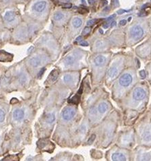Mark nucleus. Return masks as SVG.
<instances>
[{
	"mask_svg": "<svg viewBox=\"0 0 151 161\" xmlns=\"http://www.w3.org/2000/svg\"><path fill=\"white\" fill-rule=\"evenodd\" d=\"M76 114V110L72 107H67L62 112V118L63 119L68 121L70 120L73 118Z\"/></svg>",
	"mask_w": 151,
	"mask_h": 161,
	"instance_id": "nucleus-1",
	"label": "nucleus"
},
{
	"mask_svg": "<svg viewBox=\"0 0 151 161\" xmlns=\"http://www.w3.org/2000/svg\"><path fill=\"white\" fill-rule=\"evenodd\" d=\"M131 36L134 39H140L143 36L144 30L140 26H134V27L131 29Z\"/></svg>",
	"mask_w": 151,
	"mask_h": 161,
	"instance_id": "nucleus-2",
	"label": "nucleus"
},
{
	"mask_svg": "<svg viewBox=\"0 0 151 161\" xmlns=\"http://www.w3.org/2000/svg\"><path fill=\"white\" fill-rule=\"evenodd\" d=\"M132 80H133V78H132L131 75L129 73H125L121 77L119 82L121 86H127L132 82Z\"/></svg>",
	"mask_w": 151,
	"mask_h": 161,
	"instance_id": "nucleus-3",
	"label": "nucleus"
},
{
	"mask_svg": "<svg viewBox=\"0 0 151 161\" xmlns=\"http://www.w3.org/2000/svg\"><path fill=\"white\" fill-rule=\"evenodd\" d=\"M13 59V55L5 51H0V62H10Z\"/></svg>",
	"mask_w": 151,
	"mask_h": 161,
	"instance_id": "nucleus-4",
	"label": "nucleus"
},
{
	"mask_svg": "<svg viewBox=\"0 0 151 161\" xmlns=\"http://www.w3.org/2000/svg\"><path fill=\"white\" fill-rule=\"evenodd\" d=\"M145 97H146V92L142 88H138L134 90L133 97L135 99L140 101V100L143 99Z\"/></svg>",
	"mask_w": 151,
	"mask_h": 161,
	"instance_id": "nucleus-5",
	"label": "nucleus"
},
{
	"mask_svg": "<svg viewBox=\"0 0 151 161\" xmlns=\"http://www.w3.org/2000/svg\"><path fill=\"white\" fill-rule=\"evenodd\" d=\"M46 6H47V2L45 1H38L34 5V9L35 11L38 12H41L44 10Z\"/></svg>",
	"mask_w": 151,
	"mask_h": 161,
	"instance_id": "nucleus-6",
	"label": "nucleus"
},
{
	"mask_svg": "<svg viewBox=\"0 0 151 161\" xmlns=\"http://www.w3.org/2000/svg\"><path fill=\"white\" fill-rule=\"evenodd\" d=\"M16 15L15 13L12 11H8L5 13L4 16H3V18H4L5 21L7 22H12L13 21L14 19H15Z\"/></svg>",
	"mask_w": 151,
	"mask_h": 161,
	"instance_id": "nucleus-7",
	"label": "nucleus"
},
{
	"mask_svg": "<svg viewBox=\"0 0 151 161\" xmlns=\"http://www.w3.org/2000/svg\"><path fill=\"white\" fill-rule=\"evenodd\" d=\"M24 112L21 110H16L13 112V118L17 121L21 120L24 117Z\"/></svg>",
	"mask_w": 151,
	"mask_h": 161,
	"instance_id": "nucleus-8",
	"label": "nucleus"
},
{
	"mask_svg": "<svg viewBox=\"0 0 151 161\" xmlns=\"http://www.w3.org/2000/svg\"><path fill=\"white\" fill-rule=\"evenodd\" d=\"M112 159L115 161H123L126 160V157L121 153H115L112 154Z\"/></svg>",
	"mask_w": 151,
	"mask_h": 161,
	"instance_id": "nucleus-9",
	"label": "nucleus"
},
{
	"mask_svg": "<svg viewBox=\"0 0 151 161\" xmlns=\"http://www.w3.org/2000/svg\"><path fill=\"white\" fill-rule=\"evenodd\" d=\"M106 61V59L105 57L98 56L95 59V60H94V63H95V64L97 66H101L105 63Z\"/></svg>",
	"mask_w": 151,
	"mask_h": 161,
	"instance_id": "nucleus-10",
	"label": "nucleus"
},
{
	"mask_svg": "<svg viewBox=\"0 0 151 161\" xmlns=\"http://www.w3.org/2000/svg\"><path fill=\"white\" fill-rule=\"evenodd\" d=\"M40 145H39V147L41 149H43L44 148V150L45 151H49L48 150V149H51V146H53V144L52 143V142H50V141H48L46 142V141H40Z\"/></svg>",
	"mask_w": 151,
	"mask_h": 161,
	"instance_id": "nucleus-11",
	"label": "nucleus"
},
{
	"mask_svg": "<svg viewBox=\"0 0 151 161\" xmlns=\"http://www.w3.org/2000/svg\"><path fill=\"white\" fill-rule=\"evenodd\" d=\"M58 76H59V71L56 69L53 70V71L51 73V74L49 75V80L51 82H55V81L57 79Z\"/></svg>",
	"mask_w": 151,
	"mask_h": 161,
	"instance_id": "nucleus-12",
	"label": "nucleus"
},
{
	"mask_svg": "<svg viewBox=\"0 0 151 161\" xmlns=\"http://www.w3.org/2000/svg\"><path fill=\"white\" fill-rule=\"evenodd\" d=\"M40 63H41V61H40V59L38 57H34V58H31L29 60V64L32 67H38Z\"/></svg>",
	"mask_w": 151,
	"mask_h": 161,
	"instance_id": "nucleus-13",
	"label": "nucleus"
},
{
	"mask_svg": "<svg viewBox=\"0 0 151 161\" xmlns=\"http://www.w3.org/2000/svg\"><path fill=\"white\" fill-rule=\"evenodd\" d=\"M75 59L72 56H67L64 59V63L67 66H71L74 63Z\"/></svg>",
	"mask_w": 151,
	"mask_h": 161,
	"instance_id": "nucleus-14",
	"label": "nucleus"
},
{
	"mask_svg": "<svg viewBox=\"0 0 151 161\" xmlns=\"http://www.w3.org/2000/svg\"><path fill=\"white\" fill-rule=\"evenodd\" d=\"M45 121L49 124H52L55 121V116L54 114H48L45 116Z\"/></svg>",
	"mask_w": 151,
	"mask_h": 161,
	"instance_id": "nucleus-15",
	"label": "nucleus"
},
{
	"mask_svg": "<svg viewBox=\"0 0 151 161\" xmlns=\"http://www.w3.org/2000/svg\"><path fill=\"white\" fill-rule=\"evenodd\" d=\"M118 74V69L116 67H111L110 68L108 71V75L110 77L114 78L117 76Z\"/></svg>",
	"mask_w": 151,
	"mask_h": 161,
	"instance_id": "nucleus-16",
	"label": "nucleus"
},
{
	"mask_svg": "<svg viewBox=\"0 0 151 161\" xmlns=\"http://www.w3.org/2000/svg\"><path fill=\"white\" fill-rule=\"evenodd\" d=\"M108 105H107V103L103 102V103H101L98 106V110L99 112L100 113H105L106 112L107 110H108Z\"/></svg>",
	"mask_w": 151,
	"mask_h": 161,
	"instance_id": "nucleus-17",
	"label": "nucleus"
},
{
	"mask_svg": "<svg viewBox=\"0 0 151 161\" xmlns=\"http://www.w3.org/2000/svg\"><path fill=\"white\" fill-rule=\"evenodd\" d=\"M80 95L77 93L75 96H73L72 98H71L69 100V103H72V104H78L80 102Z\"/></svg>",
	"mask_w": 151,
	"mask_h": 161,
	"instance_id": "nucleus-18",
	"label": "nucleus"
},
{
	"mask_svg": "<svg viewBox=\"0 0 151 161\" xmlns=\"http://www.w3.org/2000/svg\"><path fill=\"white\" fill-rule=\"evenodd\" d=\"M72 24L73 25V27H76V28H78V27H80L82 24V21L80 18H74L72 21Z\"/></svg>",
	"mask_w": 151,
	"mask_h": 161,
	"instance_id": "nucleus-19",
	"label": "nucleus"
},
{
	"mask_svg": "<svg viewBox=\"0 0 151 161\" xmlns=\"http://www.w3.org/2000/svg\"><path fill=\"white\" fill-rule=\"evenodd\" d=\"M64 15L61 12H56L54 14V19L56 21H60L62 18H63Z\"/></svg>",
	"mask_w": 151,
	"mask_h": 161,
	"instance_id": "nucleus-20",
	"label": "nucleus"
},
{
	"mask_svg": "<svg viewBox=\"0 0 151 161\" xmlns=\"http://www.w3.org/2000/svg\"><path fill=\"white\" fill-rule=\"evenodd\" d=\"M63 80L65 83L71 82L72 80V76L70 74H65L63 76Z\"/></svg>",
	"mask_w": 151,
	"mask_h": 161,
	"instance_id": "nucleus-21",
	"label": "nucleus"
},
{
	"mask_svg": "<svg viewBox=\"0 0 151 161\" xmlns=\"http://www.w3.org/2000/svg\"><path fill=\"white\" fill-rule=\"evenodd\" d=\"M5 118V113L3 110L0 108V123H3Z\"/></svg>",
	"mask_w": 151,
	"mask_h": 161,
	"instance_id": "nucleus-22",
	"label": "nucleus"
},
{
	"mask_svg": "<svg viewBox=\"0 0 151 161\" xmlns=\"http://www.w3.org/2000/svg\"><path fill=\"white\" fill-rule=\"evenodd\" d=\"M91 28L89 27H86L85 28L83 29V31H82V34L84 35V36H85V35H87L89 34V33L91 32Z\"/></svg>",
	"mask_w": 151,
	"mask_h": 161,
	"instance_id": "nucleus-23",
	"label": "nucleus"
},
{
	"mask_svg": "<svg viewBox=\"0 0 151 161\" xmlns=\"http://www.w3.org/2000/svg\"><path fill=\"white\" fill-rule=\"evenodd\" d=\"M99 20H97V19H92V20H90V21H89L87 22V25L88 26H93L95 25V23H97V22H98Z\"/></svg>",
	"mask_w": 151,
	"mask_h": 161,
	"instance_id": "nucleus-24",
	"label": "nucleus"
},
{
	"mask_svg": "<svg viewBox=\"0 0 151 161\" xmlns=\"http://www.w3.org/2000/svg\"><path fill=\"white\" fill-rule=\"evenodd\" d=\"M78 12L81 14H84V13L88 12V10L85 8H78Z\"/></svg>",
	"mask_w": 151,
	"mask_h": 161,
	"instance_id": "nucleus-25",
	"label": "nucleus"
},
{
	"mask_svg": "<svg viewBox=\"0 0 151 161\" xmlns=\"http://www.w3.org/2000/svg\"><path fill=\"white\" fill-rule=\"evenodd\" d=\"M64 8H71L72 7V4L70 3H64L62 4Z\"/></svg>",
	"mask_w": 151,
	"mask_h": 161,
	"instance_id": "nucleus-26",
	"label": "nucleus"
},
{
	"mask_svg": "<svg viewBox=\"0 0 151 161\" xmlns=\"http://www.w3.org/2000/svg\"><path fill=\"white\" fill-rule=\"evenodd\" d=\"M95 135H93L90 137L89 139L88 140V143H92L94 141V140H95Z\"/></svg>",
	"mask_w": 151,
	"mask_h": 161,
	"instance_id": "nucleus-27",
	"label": "nucleus"
},
{
	"mask_svg": "<svg viewBox=\"0 0 151 161\" xmlns=\"http://www.w3.org/2000/svg\"><path fill=\"white\" fill-rule=\"evenodd\" d=\"M140 75L141 77H142V78H145L146 76V72L144 71V70H142V71H140Z\"/></svg>",
	"mask_w": 151,
	"mask_h": 161,
	"instance_id": "nucleus-28",
	"label": "nucleus"
},
{
	"mask_svg": "<svg viewBox=\"0 0 151 161\" xmlns=\"http://www.w3.org/2000/svg\"><path fill=\"white\" fill-rule=\"evenodd\" d=\"M45 70H46L45 68H42V69L39 71V73H38V76L39 77H41L42 76V75L44 74V73Z\"/></svg>",
	"mask_w": 151,
	"mask_h": 161,
	"instance_id": "nucleus-29",
	"label": "nucleus"
},
{
	"mask_svg": "<svg viewBox=\"0 0 151 161\" xmlns=\"http://www.w3.org/2000/svg\"><path fill=\"white\" fill-rule=\"evenodd\" d=\"M110 22H108V21H107V23H106L104 24V25H103V27H104V29H108V27H109V26L110 25Z\"/></svg>",
	"mask_w": 151,
	"mask_h": 161,
	"instance_id": "nucleus-30",
	"label": "nucleus"
},
{
	"mask_svg": "<svg viewBox=\"0 0 151 161\" xmlns=\"http://www.w3.org/2000/svg\"><path fill=\"white\" fill-rule=\"evenodd\" d=\"M112 4L115 7H117L119 5V0H113V2H112Z\"/></svg>",
	"mask_w": 151,
	"mask_h": 161,
	"instance_id": "nucleus-31",
	"label": "nucleus"
},
{
	"mask_svg": "<svg viewBox=\"0 0 151 161\" xmlns=\"http://www.w3.org/2000/svg\"><path fill=\"white\" fill-rule=\"evenodd\" d=\"M115 16H116V14H113V15L110 16H109V17H108V18H107L106 21H108V22H110V21H112V19H113L114 17H115Z\"/></svg>",
	"mask_w": 151,
	"mask_h": 161,
	"instance_id": "nucleus-32",
	"label": "nucleus"
},
{
	"mask_svg": "<svg viewBox=\"0 0 151 161\" xmlns=\"http://www.w3.org/2000/svg\"><path fill=\"white\" fill-rule=\"evenodd\" d=\"M18 99H16V98H13L12 100L10 101V103H12V104H14V103H17L18 102Z\"/></svg>",
	"mask_w": 151,
	"mask_h": 161,
	"instance_id": "nucleus-33",
	"label": "nucleus"
},
{
	"mask_svg": "<svg viewBox=\"0 0 151 161\" xmlns=\"http://www.w3.org/2000/svg\"><path fill=\"white\" fill-rule=\"evenodd\" d=\"M127 12H129V11H127V10H119L117 12V13H118V14H123V13Z\"/></svg>",
	"mask_w": 151,
	"mask_h": 161,
	"instance_id": "nucleus-34",
	"label": "nucleus"
},
{
	"mask_svg": "<svg viewBox=\"0 0 151 161\" xmlns=\"http://www.w3.org/2000/svg\"><path fill=\"white\" fill-rule=\"evenodd\" d=\"M101 4L104 6V5L108 4V1L106 0H101Z\"/></svg>",
	"mask_w": 151,
	"mask_h": 161,
	"instance_id": "nucleus-35",
	"label": "nucleus"
},
{
	"mask_svg": "<svg viewBox=\"0 0 151 161\" xmlns=\"http://www.w3.org/2000/svg\"><path fill=\"white\" fill-rule=\"evenodd\" d=\"M119 23H120L121 25H125L127 23V21L126 20H121Z\"/></svg>",
	"mask_w": 151,
	"mask_h": 161,
	"instance_id": "nucleus-36",
	"label": "nucleus"
},
{
	"mask_svg": "<svg viewBox=\"0 0 151 161\" xmlns=\"http://www.w3.org/2000/svg\"><path fill=\"white\" fill-rule=\"evenodd\" d=\"M80 45L83 46H87L88 45H89V44H88L86 42H81Z\"/></svg>",
	"mask_w": 151,
	"mask_h": 161,
	"instance_id": "nucleus-37",
	"label": "nucleus"
},
{
	"mask_svg": "<svg viewBox=\"0 0 151 161\" xmlns=\"http://www.w3.org/2000/svg\"><path fill=\"white\" fill-rule=\"evenodd\" d=\"M146 15H147V13H146V12H140L138 14V16H144Z\"/></svg>",
	"mask_w": 151,
	"mask_h": 161,
	"instance_id": "nucleus-38",
	"label": "nucleus"
},
{
	"mask_svg": "<svg viewBox=\"0 0 151 161\" xmlns=\"http://www.w3.org/2000/svg\"><path fill=\"white\" fill-rule=\"evenodd\" d=\"M82 36H79V37H78V38H76V41L78 42H82Z\"/></svg>",
	"mask_w": 151,
	"mask_h": 161,
	"instance_id": "nucleus-39",
	"label": "nucleus"
},
{
	"mask_svg": "<svg viewBox=\"0 0 151 161\" xmlns=\"http://www.w3.org/2000/svg\"><path fill=\"white\" fill-rule=\"evenodd\" d=\"M88 1H89V3L90 4H93V3H95V0H88Z\"/></svg>",
	"mask_w": 151,
	"mask_h": 161,
	"instance_id": "nucleus-40",
	"label": "nucleus"
},
{
	"mask_svg": "<svg viewBox=\"0 0 151 161\" xmlns=\"http://www.w3.org/2000/svg\"><path fill=\"white\" fill-rule=\"evenodd\" d=\"M117 25V23H116V22L115 21H113V22H112L111 23V27H115V26Z\"/></svg>",
	"mask_w": 151,
	"mask_h": 161,
	"instance_id": "nucleus-41",
	"label": "nucleus"
},
{
	"mask_svg": "<svg viewBox=\"0 0 151 161\" xmlns=\"http://www.w3.org/2000/svg\"><path fill=\"white\" fill-rule=\"evenodd\" d=\"M109 10H110V7H108V6L106 7V8L104 10V11H105V12H106V11H109Z\"/></svg>",
	"mask_w": 151,
	"mask_h": 161,
	"instance_id": "nucleus-42",
	"label": "nucleus"
},
{
	"mask_svg": "<svg viewBox=\"0 0 151 161\" xmlns=\"http://www.w3.org/2000/svg\"><path fill=\"white\" fill-rule=\"evenodd\" d=\"M131 17H129V18L128 21H131Z\"/></svg>",
	"mask_w": 151,
	"mask_h": 161,
	"instance_id": "nucleus-43",
	"label": "nucleus"
},
{
	"mask_svg": "<svg viewBox=\"0 0 151 161\" xmlns=\"http://www.w3.org/2000/svg\"><path fill=\"white\" fill-rule=\"evenodd\" d=\"M99 32H100L101 33H103V31L101 30V29H100V30H99Z\"/></svg>",
	"mask_w": 151,
	"mask_h": 161,
	"instance_id": "nucleus-44",
	"label": "nucleus"
},
{
	"mask_svg": "<svg viewBox=\"0 0 151 161\" xmlns=\"http://www.w3.org/2000/svg\"><path fill=\"white\" fill-rule=\"evenodd\" d=\"M85 1V0H82V2H84Z\"/></svg>",
	"mask_w": 151,
	"mask_h": 161,
	"instance_id": "nucleus-45",
	"label": "nucleus"
}]
</instances>
